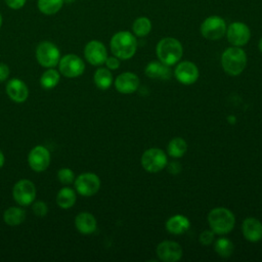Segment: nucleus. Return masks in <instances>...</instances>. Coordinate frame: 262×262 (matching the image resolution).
I'll list each match as a JSON object with an SVG mask.
<instances>
[{"label": "nucleus", "mask_w": 262, "mask_h": 262, "mask_svg": "<svg viewBox=\"0 0 262 262\" xmlns=\"http://www.w3.org/2000/svg\"><path fill=\"white\" fill-rule=\"evenodd\" d=\"M50 151L44 145L34 146L28 155V164L35 172H43L50 165Z\"/></svg>", "instance_id": "nucleus-11"}, {"label": "nucleus", "mask_w": 262, "mask_h": 262, "mask_svg": "<svg viewBox=\"0 0 262 262\" xmlns=\"http://www.w3.org/2000/svg\"><path fill=\"white\" fill-rule=\"evenodd\" d=\"M60 80V73L59 71L55 70V68L47 69L40 78V85L42 88L46 90H50L54 88Z\"/></svg>", "instance_id": "nucleus-24"}, {"label": "nucleus", "mask_w": 262, "mask_h": 262, "mask_svg": "<svg viewBox=\"0 0 262 262\" xmlns=\"http://www.w3.org/2000/svg\"><path fill=\"white\" fill-rule=\"evenodd\" d=\"M214 250L220 257L228 258L233 252V244L228 238L221 237L215 242Z\"/></svg>", "instance_id": "nucleus-29"}, {"label": "nucleus", "mask_w": 262, "mask_h": 262, "mask_svg": "<svg viewBox=\"0 0 262 262\" xmlns=\"http://www.w3.org/2000/svg\"><path fill=\"white\" fill-rule=\"evenodd\" d=\"M156 52L160 61L170 67L178 62L182 57L183 48L177 39L173 37H165L158 42Z\"/></svg>", "instance_id": "nucleus-2"}, {"label": "nucleus", "mask_w": 262, "mask_h": 262, "mask_svg": "<svg viewBox=\"0 0 262 262\" xmlns=\"http://www.w3.org/2000/svg\"><path fill=\"white\" fill-rule=\"evenodd\" d=\"M57 66L60 75L67 78L80 77L85 71V63L83 59L74 53L61 56Z\"/></svg>", "instance_id": "nucleus-7"}, {"label": "nucleus", "mask_w": 262, "mask_h": 262, "mask_svg": "<svg viewBox=\"0 0 262 262\" xmlns=\"http://www.w3.org/2000/svg\"><path fill=\"white\" fill-rule=\"evenodd\" d=\"M93 81L97 88L101 90H106L111 87L113 83V76L107 68H99L94 73Z\"/></svg>", "instance_id": "nucleus-25"}, {"label": "nucleus", "mask_w": 262, "mask_h": 262, "mask_svg": "<svg viewBox=\"0 0 262 262\" xmlns=\"http://www.w3.org/2000/svg\"><path fill=\"white\" fill-rule=\"evenodd\" d=\"M32 210L36 216L44 217L48 213V206L43 201H37V202L34 201L32 203Z\"/></svg>", "instance_id": "nucleus-31"}, {"label": "nucleus", "mask_w": 262, "mask_h": 262, "mask_svg": "<svg viewBox=\"0 0 262 262\" xmlns=\"http://www.w3.org/2000/svg\"><path fill=\"white\" fill-rule=\"evenodd\" d=\"M76 192L82 196L94 195L100 188L99 177L91 172H85L78 175L74 180Z\"/></svg>", "instance_id": "nucleus-9"}, {"label": "nucleus", "mask_w": 262, "mask_h": 262, "mask_svg": "<svg viewBox=\"0 0 262 262\" xmlns=\"http://www.w3.org/2000/svg\"><path fill=\"white\" fill-rule=\"evenodd\" d=\"M221 64L226 74L230 76H237L242 74L246 68V52L237 46L229 47L222 53Z\"/></svg>", "instance_id": "nucleus-3"}, {"label": "nucleus", "mask_w": 262, "mask_h": 262, "mask_svg": "<svg viewBox=\"0 0 262 262\" xmlns=\"http://www.w3.org/2000/svg\"><path fill=\"white\" fill-rule=\"evenodd\" d=\"M258 46H259V49H260V51L262 52V38L260 39V41H259V45H258Z\"/></svg>", "instance_id": "nucleus-38"}, {"label": "nucleus", "mask_w": 262, "mask_h": 262, "mask_svg": "<svg viewBox=\"0 0 262 262\" xmlns=\"http://www.w3.org/2000/svg\"><path fill=\"white\" fill-rule=\"evenodd\" d=\"M110 46L112 53L119 59H129L136 52L137 40L134 34L128 31H120L113 35Z\"/></svg>", "instance_id": "nucleus-1"}, {"label": "nucleus", "mask_w": 262, "mask_h": 262, "mask_svg": "<svg viewBox=\"0 0 262 262\" xmlns=\"http://www.w3.org/2000/svg\"><path fill=\"white\" fill-rule=\"evenodd\" d=\"M5 91L8 97L16 103L25 102L29 97V88L27 84L17 78L8 80L5 86Z\"/></svg>", "instance_id": "nucleus-15"}, {"label": "nucleus", "mask_w": 262, "mask_h": 262, "mask_svg": "<svg viewBox=\"0 0 262 262\" xmlns=\"http://www.w3.org/2000/svg\"><path fill=\"white\" fill-rule=\"evenodd\" d=\"M9 75H10L9 67L4 62H0V82L7 81Z\"/></svg>", "instance_id": "nucleus-35"}, {"label": "nucleus", "mask_w": 262, "mask_h": 262, "mask_svg": "<svg viewBox=\"0 0 262 262\" xmlns=\"http://www.w3.org/2000/svg\"><path fill=\"white\" fill-rule=\"evenodd\" d=\"M167 149L169 156L173 158H180L185 154L187 149V144L183 138L175 137L171 139V141L168 143Z\"/></svg>", "instance_id": "nucleus-28"}, {"label": "nucleus", "mask_w": 262, "mask_h": 262, "mask_svg": "<svg viewBox=\"0 0 262 262\" xmlns=\"http://www.w3.org/2000/svg\"><path fill=\"white\" fill-rule=\"evenodd\" d=\"M4 163H5V157H4V154L2 152V150L0 149V168L3 167Z\"/></svg>", "instance_id": "nucleus-37"}, {"label": "nucleus", "mask_w": 262, "mask_h": 262, "mask_svg": "<svg viewBox=\"0 0 262 262\" xmlns=\"http://www.w3.org/2000/svg\"><path fill=\"white\" fill-rule=\"evenodd\" d=\"M76 229L82 234H91L96 230L97 222L95 217L89 212H81L75 217Z\"/></svg>", "instance_id": "nucleus-19"}, {"label": "nucleus", "mask_w": 262, "mask_h": 262, "mask_svg": "<svg viewBox=\"0 0 262 262\" xmlns=\"http://www.w3.org/2000/svg\"><path fill=\"white\" fill-rule=\"evenodd\" d=\"M234 215L226 208H215L208 215V223L211 230L217 234H226L233 229Z\"/></svg>", "instance_id": "nucleus-4"}, {"label": "nucleus", "mask_w": 262, "mask_h": 262, "mask_svg": "<svg viewBox=\"0 0 262 262\" xmlns=\"http://www.w3.org/2000/svg\"><path fill=\"white\" fill-rule=\"evenodd\" d=\"M36 59L40 66L43 68H55L61 57L59 48L50 41L40 42L35 51Z\"/></svg>", "instance_id": "nucleus-5"}, {"label": "nucleus", "mask_w": 262, "mask_h": 262, "mask_svg": "<svg viewBox=\"0 0 262 262\" xmlns=\"http://www.w3.org/2000/svg\"><path fill=\"white\" fill-rule=\"evenodd\" d=\"M167 165V156L160 148H149L141 157V166L150 173H157L163 170Z\"/></svg>", "instance_id": "nucleus-10"}, {"label": "nucleus", "mask_w": 262, "mask_h": 262, "mask_svg": "<svg viewBox=\"0 0 262 262\" xmlns=\"http://www.w3.org/2000/svg\"><path fill=\"white\" fill-rule=\"evenodd\" d=\"M226 23L224 18L219 15H211L206 17L200 28L201 34L208 40H219L226 34Z\"/></svg>", "instance_id": "nucleus-6"}, {"label": "nucleus", "mask_w": 262, "mask_h": 262, "mask_svg": "<svg viewBox=\"0 0 262 262\" xmlns=\"http://www.w3.org/2000/svg\"><path fill=\"white\" fill-rule=\"evenodd\" d=\"M145 75L151 79L168 80L171 78V70L161 61H151L145 68Z\"/></svg>", "instance_id": "nucleus-20"}, {"label": "nucleus", "mask_w": 262, "mask_h": 262, "mask_svg": "<svg viewBox=\"0 0 262 262\" xmlns=\"http://www.w3.org/2000/svg\"><path fill=\"white\" fill-rule=\"evenodd\" d=\"M64 0H37L39 11L45 15L56 14L63 6Z\"/></svg>", "instance_id": "nucleus-26"}, {"label": "nucleus", "mask_w": 262, "mask_h": 262, "mask_svg": "<svg viewBox=\"0 0 262 262\" xmlns=\"http://www.w3.org/2000/svg\"><path fill=\"white\" fill-rule=\"evenodd\" d=\"M108 70H117L120 67V59L117 56H107L104 61Z\"/></svg>", "instance_id": "nucleus-33"}, {"label": "nucleus", "mask_w": 262, "mask_h": 262, "mask_svg": "<svg viewBox=\"0 0 262 262\" xmlns=\"http://www.w3.org/2000/svg\"><path fill=\"white\" fill-rule=\"evenodd\" d=\"M243 234L247 241L256 243L262 239V223L253 217L246 218L242 226Z\"/></svg>", "instance_id": "nucleus-18"}, {"label": "nucleus", "mask_w": 262, "mask_h": 262, "mask_svg": "<svg viewBox=\"0 0 262 262\" xmlns=\"http://www.w3.org/2000/svg\"><path fill=\"white\" fill-rule=\"evenodd\" d=\"M84 56L90 64L101 66L107 57V51L102 42L91 40L84 47Z\"/></svg>", "instance_id": "nucleus-13"}, {"label": "nucleus", "mask_w": 262, "mask_h": 262, "mask_svg": "<svg viewBox=\"0 0 262 262\" xmlns=\"http://www.w3.org/2000/svg\"><path fill=\"white\" fill-rule=\"evenodd\" d=\"M157 255L164 262H176L182 257V248L176 242L164 241L158 245Z\"/></svg>", "instance_id": "nucleus-14"}, {"label": "nucleus", "mask_w": 262, "mask_h": 262, "mask_svg": "<svg viewBox=\"0 0 262 262\" xmlns=\"http://www.w3.org/2000/svg\"><path fill=\"white\" fill-rule=\"evenodd\" d=\"M2 23H3V17H2V14H1V12H0V29H1V27H2Z\"/></svg>", "instance_id": "nucleus-39"}, {"label": "nucleus", "mask_w": 262, "mask_h": 262, "mask_svg": "<svg viewBox=\"0 0 262 262\" xmlns=\"http://www.w3.org/2000/svg\"><path fill=\"white\" fill-rule=\"evenodd\" d=\"M75 178L76 177H75L74 171L71 168L63 167L57 171V179L63 185H69V184L74 183Z\"/></svg>", "instance_id": "nucleus-30"}, {"label": "nucleus", "mask_w": 262, "mask_h": 262, "mask_svg": "<svg viewBox=\"0 0 262 262\" xmlns=\"http://www.w3.org/2000/svg\"><path fill=\"white\" fill-rule=\"evenodd\" d=\"M199 241L202 245L204 246H209L213 243L214 241V232L212 230H204L200 236H199Z\"/></svg>", "instance_id": "nucleus-32"}, {"label": "nucleus", "mask_w": 262, "mask_h": 262, "mask_svg": "<svg viewBox=\"0 0 262 262\" xmlns=\"http://www.w3.org/2000/svg\"><path fill=\"white\" fill-rule=\"evenodd\" d=\"M168 171L171 174H178L181 171V166L178 162H172L168 165Z\"/></svg>", "instance_id": "nucleus-36"}, {"label": "nucleus", "mask_w": 262, "mask_h": 262, "mask_svg": "<svg viewBox=\"0 0 262 262\" xmlns=\"http://www.w3.org/2000/svg\"><path fill=\"white\" fill-rule=\"evenodd\" d=\"M75 0H64V3H68V4H70V3H72V2H74Z\"/></svg>", "instance_id": "nucleus-40"}, {"label": "nucleus", "mask_w": 262, "mask_h": 262, "mask_svg": "<svg viewBox=\"0 0 262 262\" xmlns=\"http://www.w3.org/2000/svg\"><path fill=\"white\" fill-rule=\"evenodd\" d=\"M26 219V212L23 208L12 206L7 208L3 213V220L9 226H17Z\"/></svg>", "instance_id": "nucleus-23"}, {"label": "nucleus", "mask_w": 262, "mask_h": 262, "mask_svg": "<svg viewBox=\"0 0 262 262\" xmlns=\"http://www.w3.org/2000/svg\"><path fill=\"white\" fill-rule=\"evenodd\" d=\"M12 196L17 205L21 207L30 206L36 198V186L29 179H20L13 185Z\"/></svg>", "instance_id": "nucleus-8"}, {"label": "nucleus", "mask_w": 262, "mask_h": 262, "mask_svg": "<svg viewBox=\"0 0 262 262\" xmlns=\"http://www.w3.org/2000/svg\"><path fill=\"white\" fill-rule=\"evenodd\" d=\"M150 31L151 21L146 16H139L132 24V32L137 37H145Z\"/></svg>", "instance_id": "nucleus-27"}, {"label": "nucleus", "mask_w": 262, "mask_h": 262, "mask_svg": "<svg viewBox=\"0 0 262 262\" xmlns=\"http://www.w3.org/2000/svg\"><path fill=\"white\" fill-rule=\"evenodd\" d=\"M138 86H139V78L131 72L122 73L115 80L116 89L123 94H130L135 92Z\"/></svg>", "instance_id": "nucleus-17"}, {"label": "nucleus", "mask_w": 262, "mask_h": 262, "mask_svg": "<svg viewBox=\"0 0 262 262\" xmlns=\"http://www.w3.org/2000/svg\"><path fill=\"white\" fill-rule=\"evenodd\" d=\"M226 37L231 45L241 47L250 41L251 31L245 23L233 21L226 29Z\"/></svg>", "instance_id": "nucleus-12"}, {"label": "nucleus", "mask_w": 262, "mask_h": 262, "mask_svg": "<svg viewBox=\"0 0 262 262\" xmlns=\"http://www.w3.org/2000/svg\"><path fill=\"white\" fill-rule=\"evenodd\" d=\"M176 79L184 85L193 84L199 78V70L191 61H182L175 69Z\"/></svg>", "instance_id": "nucleus-16"}, {"label": "nucleus", "mask_w": 262, "mask_h": 262, "mask_svg": "<svg viewBox=\"0 0 262 262\" xmlns=\"http://www.w3.org/2000/svg\"><path fill=\"white\" fill-rule=\"evenodd\" d=\"M4 1H5V4L9 8L14 9V10L23 8L27 2V0H4Z\"/></svg>", "instance_id": "nucleus-34"}, {"label": "nucleus", "mask_w": 262, "mask_h": 262, "mask_svg": "<svg viewBox=\"0 0 262 262\" xmlns=\"http://www.w3.org/2000/svg\"><path fill=\"white\" fill-rule=\"evenodd\" d=\"M77 200L76 190L70 186H64L60 188L56 194V204L61 209L72 208Z\"/></svg>", "instance_id": "nucleus-22"}, {"label": "nucleus", "mask_w": 262, "mask_h": 262, "mask_svg": "<svg viewBox=\"0 0 262 262\" xmlns=\"http://www.w3.org/2000/svg\"><path fill=\"white\" fill-rule=\"evenodd\" d=\"M190 222L183 215H175L169 218L166 222V229L172 234H182L188 230Z\"/></svg>", "instance_id": "nucleus-21"}]
</instances>
